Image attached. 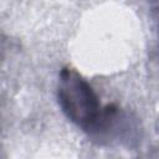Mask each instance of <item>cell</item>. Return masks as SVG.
Here are the masks:
<instances>
[{
  "instance_id": "1",
  "label": "cell",
  "mask_w": 159,
  "mask_h": 159,
  "mask_svg": "<svg viewBox=\"0 0 159 159\" xmlns=\"http://www.w3.org/2000/svg\"><path fill=\"white\" fill-rule=\"evenodd\" d=\"M57 101L63 114L89 135H108L122 119L119 108L102 106L91 83L71 67H63L58 75Z\"/></svg>"
}]
</instances>
